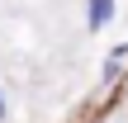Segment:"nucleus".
<instances>
[{"label":"nucleus","instance_id":"1","mask_svg":"<svg viewBox=\"0 0 128 123\" xmlns=\"http://www.w3.org/2000/svg\"><path fill=\"white\" fill-rule=\"evenodd\" d=\"M114 19V0H90V28H104Z\"/></svg>","mask_w":128,"mask_h":123},{"label":"nucleus","instance_id":"2","mask_svg":"<svg viewBox=\"0 0 128 123\" xmlns=\"http://www.w3.org/2000/svg\"><path fill=\"white\" fill-rule=\"evenodd\" d=\"M0 119H5V100H0Z\"/></svg>","mask_w":128,"mask_h":123}]
</instances>
